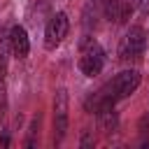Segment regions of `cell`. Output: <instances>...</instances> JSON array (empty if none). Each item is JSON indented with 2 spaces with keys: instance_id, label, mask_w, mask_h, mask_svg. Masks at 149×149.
<instances>
[{
  "instance_id": "cell-1",
  "label": "cell",
  "mask_w": 149,
  "mask_h": 149,
  "mask_svg": "<svg viewBox=\"0 0 149 149\" xmlns=\"http://www.w3.org/2000/svg\"><path fill=\"white\" fill-rule=\"evenodd\" d=\"M79 51H81V56H79V70H81V74H86V77L100 74L102 68H105V51L95 42V37L84 35L81 42H79Z\"/></svg>"
},
{
  "instance_id": "cell-2",
  "label": "cell",
  "mask_w": 149,
  "mask_h": 149,
  "mask_svg": "<svg viewBox=\"0 0 149 149\" xmlns=\"http://www.w3.org/2000/svg\"><path fill=\"white\" fill-rule=\"evenodd\" d=\"M140 81H142V77H140L137 70H123V72H119L109 84H105L102 88H105V93L116 102V100H123V98H128L130 93H135L137 86H140Z\"/></svg>"
},
{
  "instance_id": "cell-3",
  "label": "cell",
  "mask_w": 149,
  "mask_h": 149,
  "mask_svg": "<svg viewBox=\"0 0 149 149\" xmlns=\"http://www.w3.org/2000/svg\"><path fill=\"white\" fill-rule=\"evenodd\" d=\"M147 47V33L144 28L140 26H130L126 30V35L121 37V44H119V58L121 61H133V58H140L142 51Z\"/></svg>"
},
{
  "instance_id": "cell-4",
  "label": "cell",
  "mask_w": 149,
  "mask_h": 149,
  "mask_svg": "<svg viewBox=\"0 0 149 149\" xmlns=\"http://www.w3.org/2000/svg\"><path fill=\"white\" fill-rule=\"evenodd\" d=\"M68 109H70V98L65 88H58L54 95V140L63 142L68 133Z\"/></svg>"
},
{
  "instance_id": "cell-5",
  "label": "cell",
  "mask_w": 149,
  "mask_h": 149,
  "mask_svg": "<svg viewBox=\"0 0 149 149\" xmlns=\"http://www.w3.org/2000/svg\"><path fill=\"white\" fill-rule=\"evenodd\" d=\"M68 30H70L68 14H65V12H56V14L49 19L47 28H44V47H47L49 51L56 49V47L68 37Z\"/></svg>"
},
{
  "instance_id": "cell-6",
  "label": "cell",
  "mask_w": 149,
  "mask_h": 149,
  "mask_svg": "<svg viewBox=\"0 0 149 149\" xmlns=\"http://www.w3.org/2000/svg\"><path fill=\"white\" fill-rule=\"evenodd\" d=\"M102 16L112 23H126L135 9V0H102L100 2Z\"/></svg>"
},
{
  "instance_id": "cell-7",
  "label": "cell",
  "mask_w": 149,
  "mask_h": 149,
  "mask_svg": "<svg viewBox=\"0 0 149 149\" xmlns=\"http://www.w3.org/2000/svg\"><path fill=\"white\" fill-rule=\"evenodd\" d=\"M9 44H12V54L16 58H26L30 54V40H28V33L23 26H12L9 28Z\"/></svg>"
},
{
  "instance_id": "cell-8",
  "label": "cell",
  "mask_w": 149,
  "mask_h": 149,
  "mask_svg": "<svg viewBox=\"0 0 149 149\" xmlns=\"http://www.w3.org/2000/svg\"><path fill=\"white\" fill-rule=\"evenodd\" d=\"M95 116H98V126H100L102 133H114V130H116V126H119V116H116V112H114V105L100 109Z\"/></svg>"
},
{
  "instance_id": "cell-9",
  "label": "cell",
  "mask_w": 149,
  "mask_h": 149,
  "mask_svg": "<svg viewBox=\"0 0 149 149\" xmlns=\"http://www.w3.org/2000/svg\"><path fill=\"white\" fill-rule=\"evenodd\" d=\"M12 44H9V30H0V81L5 79L7 72V54H9Z\"/></svg>"
},
{
  "instance_id": "cell-10",
  "label": "cell",
  "mask_w": 149,
  "mask_h": 149,
  "mask_svg": "<svg viewBox=\"0 0 149 149\" xmlns=\"http://www.w3.org/2000/svg\"><path fill=\"white\" fill-rule=\"evenodd\" d=\"M37 128H40V116L33 119L30 128H28V140H26V147H35V135H37Z\"/></svg>"
}]
</instances>
